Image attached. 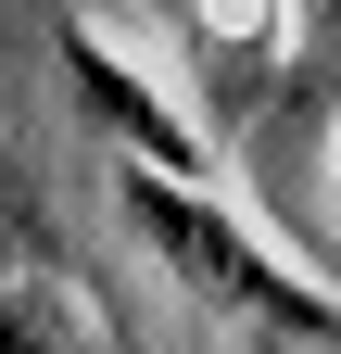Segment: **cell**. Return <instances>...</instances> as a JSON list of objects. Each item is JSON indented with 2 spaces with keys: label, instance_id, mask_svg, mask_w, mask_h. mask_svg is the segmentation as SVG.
<instances>
[{
  "label": "cell",
  "instance_id": "7a4b0ae2",
  "mask_svg": "<svg viewBox=\"0 0 341 354\" xmlns=\"http://www.w3.org/2000/svg\"><path fill=\"white\" fill-rule=\"evenodd\" d=\"M64 64H76V88H89V114L114 127V140H139V165H164V177H202V140H190V127L164 114V102H152V88L126 76L114 51H101V38H64Z\"/></svg>",
  "mask_w": 341,
  "mask_h": 354
},
{
  "label": "cell",
  "instance_id": "6da1fadb",
  "mask_svg": "<svg viewBox=\"0 0 341 354\" xmlns=\"http://www.w3.org/2000/svg\"><path fill=\"white\" fill-rule=\"evenodd\" d=\"M114 203H126V228H139L177 279L202 291V304H228V317H253V329H278V342H341V291H316V279H291V266L240 228V215H215L202 190H177L164 165H126L114 177Z\"/></svg>",
  "mask_w": 341,
  "mask_h": 354
}]
</instances>
